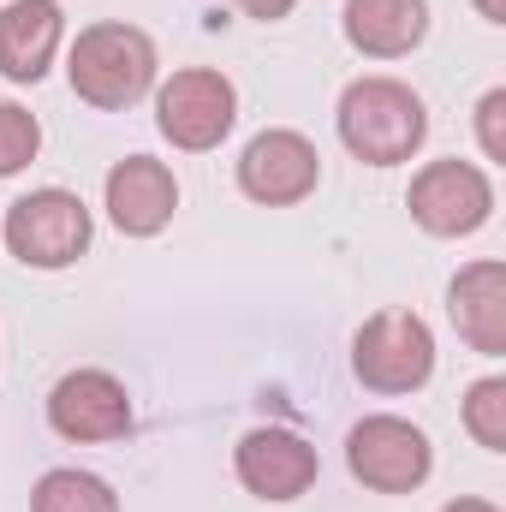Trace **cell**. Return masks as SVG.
Segmentation results:
<instances>
[{"mask_svg": "<svg viewBox=\"0 0 506 512\" xmlns=\"http://www.w3.org/2000/svg\"><path fill=\"white\" fill-rule=\"evenodd\" d=\"M155 42L149 30L120 24V18H102L90 30H78L72 54H66V78H72V96L102 108V114H126L137 108L149 90H155Z\"/></svg>", "mask_w": 506, "mask_h": 512, "instance_id": "cell-1", "label": "cell"}, {"mask_svg": "<svg viewBox=\"0 0 506 512\" xmlns=\"http://www.w3.org/2000/svg\"><path fill=\"white\" fill-rule=\"evenodd\" d=\"M334 126H340V143H346L364 167H399V161H411V155L423 149V137H429V108H423V96H417L411 84H399V78H358V84H346Z\"/></svg>", "mask_w": 506, "mask_h": 512, "instance_id": "cell-2", "label": "cell"}, {"mask_svg": "<svg viewBox=\"0 0 506 512\" xmlns=\"http://www.w3.org/2000/svg\"><path fill=\"white\" fill-rule=\"evenodd\" d=\"M0 233H6V251L18 256L24 268L54 274V268H72L78 256L90 251L96 221H90V209H84L78 191L42 185V191L18 197V203L6 209V227H0Z\"/></svg>", "mask_w": 506, "mask_h": 512, "instance_id": "cell-3", "label": "cell"}, {"mask_svg": "<svg viewBox=\"0 0 506 512\" xmlns=\"http://www.w3.org/2000/svg\"><path fill=\"white\" fill-rule=\"evenodd\" d=\"M405 209L411 221L429 233V239H471L489 227L495 215V179L477 167V161H429L411 173V191H405Z\"/></svg>", "mask_w": 506, "mask_h": 512, "instance_id": "cell-4", "label": "cell"}, {"mask_svg": "<svg viewBox=\"0 0 506 512\" xmlns=\"http://www.w3.org/2000/svg\"><path fill=\"white\" fill-rule=\"evenodd\" d=\"M352 376L370 393H417L435 376V334L417 310H376L352 340Z\"/></svg>", "mask_w": 506, "mask_h": 512, "instance_id": "cell-5", "label": "cell"}, {"mask_svg": "<svg viewBox=\"0 0 506 512\" xmlns=\"http://www.w3.org/2000/svg\"><path fill=\"white\" fill-rule=\"evenodd\" d=\"M155 126L173 149L185 155H203V149H221L227 131L239 126V90L227 72H209V66H185L173 72L161 90H155Z\"/></svg>", "mask_w": 506, "mask_h": 512, "instance_id": "cell-6", "label": "cell"}, {"mask_svg": "<svg viewBox=\"0 0 506 512\" xmlns=\"http://www.w3.org/2000/svg\"><path fill=\"white\" fill-rule=\"evenodd\" d=\"M346 465H352V477H358L364 489H376V495H411V489L429 483L435 447H429V435H423L417 423H405V417H393V411H376V417L352 423V435H346Z\"/></svg>", "mask_w": 506, "mask_h": 512, "instance_id": "cell-7", "label": "cell"}, {"mask_svg": "<svg viewBox=\"0 0 506 512\" xmlns=\"http://www.w3.org/2000/svg\"><path fill=\"white\" fill-rule=\"evenodd\" d=\"M131 393L114 370H66L48 387V429L72 447H102L131 435Z\"/></svg>", "mask_w": 506, "mask_h": 512, "instance_id": "cell-8", "label": "cell"}, {"mask_svg": "<svg viewBox=\"0 0 506 512\" xmlns=\"http://www.w3.org/2000/svg\"><path fill=\"white\" fill-rule=\"evenodd\" d=\"M322 185V155L304 131H256L239 155V191L262 209H292Z\"/></svg>", "mask_w": 506, "mask_h": 512, "instance_id": "cell-9", "label": "cell"}, {"mask_svg": "<svg viewBox=\"0 0 506 512\" xmlns=\"http://www.w3.org/2000/svg\"><path fill=\"white\" fill-rule=\"evenodd\" d=\"M233 471H239V483L251 489L256 501H298L322 477V459H316V447L298 429L262 423V429H251L233 447Z\"/></svg>", "mask_w": 506, "mask_h": 512, "instance_id": "cell-10", "label": "cell"}, {"mask_svg": "<svg viewBox=\"0 0 506 512\" xmlns=\"http://www.w3.org/2000/svg\"><path fill=\"white\" fill-rule=\"evenodd\" d=\"M102 203H108V221L126 233V239H155L173 209H179V179L167 161L155 155H126L108 167V185H102Z\"/></svg>", "mask_w": 506, "mask_h": 512, "instance_id": "cell-11", "label": "cell"}, {"mask_svg": "<svg viewBox=\"0 0 506 512\" xmlns=\"http://www.w3.org/2000/svg\"><path fill=\"white\" fill-rule=\"evenodd\" d=\"M60 42H66L60 0H6L0 6V78L6 84H42Z\"/></svg>", "mask_w": 506, "mask_h": 512, "instance_id": "cell-12", "label": "cell"}, {"mask_svg": "<svg viewBox=\"0 0 506 512\" xmlns=\"http://www.w3.org/2000/svg\"><path fill=\"white\" fill-rule=\"evenodd\" d=\"M447 316L459 328V340L483 358H501L506 352V268L495 256L471 262L453 274L447 286Z\"/></svg>", "mask_w": 506, "mask_h": 512, "instance_id": "cell-13", "label": "cell"}, {"mask_svg": "<svg viewBox=\"0 0 506 512\" xmlns=\"http://www.w3.org/2000/svg\"><path fill=\"white\" fill-rule=\"evenodd\" d=\"M346 42L370 60H405L429 36V0H346Z\"/></svg>", "mask_w": 506, "mask_h": 512, "instance_id": "cell-14", "label": "cell"}, {"mask_svg": "<svg viewBox=\"0 0 506 512\" xmlns=\"http://www.w3.org/2000/svg\"><path fill=\"white\" fill-rule=\"evenodd\" d=\"M30 512H120V495L96 471H48L30 495Z\"/></svg>", "mask_w": 506, "mask_h": 512, "instance_id": "cell-15", "label": "cell"}, {"mask_svg": "<svg viewBox=\"0 0 506 512\" xmlns=\"http://www.w3.org/2000/svg\"><path fill=\"white\" fill-rule=\"evenodd\" d=\"M465 429L477 447L506 453V382L501 376H483V382L465 387Z\"/></svg>", "mask_w": 506, "mask_h": 512, "instance_id": "cell-16", "label": "cell"}, {"mask_svg": "<svg viewBox=\"0 0 506 512\" xmlns=\"http://www.w3.org/2000/svg\"><path fill=\"white\" fill-rule=\"evenodd\" d=\"M36 149H42V120L18 102H0V179L24 173L36 161Z\"/></svg>", "mask_w": 506, "mask_h": 512, "instance_id": "cell-17", "label": "cell"}, {"mask_svg": "<svg viewBox=\"0 0 506 512\" xmlns=\"http://www.w3.org/2000/svg\"><path fill=\"white\" fill-rule=\"evenodd\" d=\"M477 137H483L489 161H506V90H489L477 102Z\"/></svg>", "mask_w": 506, "mask_h": 512, "instance_id": "cell-18", "label": "cell"}, {"mask_svg": "<svg viewBox=\"0 0 506 512\" xmlns=\"http://www.w3.org/2000/svg\"><path fill=\"white\" fill-rule=\"evenodd\" d=\"M227 6H239L245 18H256V24H280L298 0H227Z\"/></svg>", "mask_w": 506, "mask_h": 512, "instance_id": "cell-19", "label": "cell"}, {"mask_svg": "<svg viewBox=\"0 0 506 512\" xmlns=\"http://www.w3.org/2000/svg\"><path fill=\"white\" fill-rule=\"evenodd\" d=\"M441 512H501L495 501H477V495H465V501H447Z\"/></svg>", "mask_w": 506, "mask_h": 512, "instance_id": "cell-20", "label": "cell"}, {"mask_svg": "<svg viewBox=\"0 0 506 512\" xmlns=\"http://www.w3.org/2000/svg\"><path fill=\"white\" fill-rule=\"evenodd\" d=\"M471 6H477L489 24H506V0H471Z\"/></svg>", "mask_w": 506, "mask_h": 512, "instance_id": "cell-21", "label": "cell"}]
</instances>
